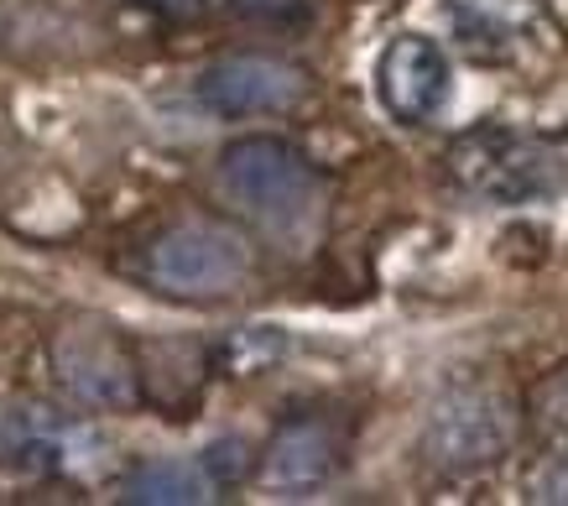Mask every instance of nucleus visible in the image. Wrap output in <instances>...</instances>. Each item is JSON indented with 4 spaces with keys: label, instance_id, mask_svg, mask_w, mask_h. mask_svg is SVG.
<instances>
[{
    "label": "nucleus",
    "instance_id": "f257e3e1",
    "mask_svg": "<svg viewBox=\"0 0 568 506\" xmlns=\"http://www.w3.org/2000/svg\"><path fill=\"white\" fill-rule=\"evenodd\" d=\"M220 193L282 245H308L324 225V178L282 136L230 141L220 152Z\"/></svg>",
    "mask_w": 568,
    "mask_h": 506
},
{
    "label": "nucleus",
    "instance_id": "f03ea898",
    "mask_svg": "<svg viewBox=\"0 0 568 506\" xmlns=\"http://www.w3.org/2000/svg\"><path fill=\"white\" fill-rule=\"evenodd\" d=\"M454 178L465 183L475 199H490V204H532V199H548V193L564 189V158L552 152L548 141L521 136L511 125H480V131H465L454 141Z\"/></svg>",
    "mask_w": 568,
    "mask_h": 506
},
{
    "label": "nucleus",
    "instance_id": "7ed1b4c3",
    "mask_svg": "<svg viewBox=\"0 0 568 506\" xmlns=\"http://www.w3.org/2000/svg\"><path fill=\"white\" fill-rule=\"evenodd\" d=\"M146 277H152V287L173 297H224L245 287V277H251V245L235 230L189 220V225L162 230L152 241Z\"/></svg>",
    "mask_w": 568,
    "mask_h": 506
},
{
    "label": "nucleus",
    "instance_id": "20e7f679",
    "mask_svg": "<svg viewBox=\"0 0 568 506\" xmlns=\"http://www.w3.org/2000/svg\"><path fill=\"white\" fill-rule=\"evenodd\" d=\"M52 371L73 402L100 407V413H121L141 397L136 350L110 324H69L52 334Z\"/></svg>",
    "mask_w": 568,
    "mask_h": 506
},
{
    "label": "nucleus",
    "instance_id": "39448f33",
    "mask_svg": "<svg viewBox=\"0 0 568 506\" xmlns=\"http://www.w3.org/2000/svg\"><path fill=\"white\" fill-rule=\"evenodd\" d=\"M506 444H511V413L485 386L444 392L433 402L428 428H423V449L438 470H480L506 454Z\"/></svg>",
    "mask_w": 568,
    "mask_h": 506
},
{
    "label": "nucleus",
    "instance_id": "423d86ee",
    "mask_svg": "<svg viewBox=\"0 0 568 506\" xmlns=\"http://www.w3.org/2000/svg\"><path fill=\"white\" fill-rule=\"evenodd\" d=\"M303 69L272 53H230L209 63L199 79V100L214 115H272L303 100Z\"/></svg>",
    "mask_w": 568,
    "mask_h": 506
},
{
    "label": "nucleus",
    "instance_id": "0eeeda50",
    "mask_svg": "<svg viewBox=\"0 0 568 506\" xmlns=\"http://www.w3.org/2000/svg\"><path fill=\"white\" fill-rule=\"evenodd\" d=\"M448 58L433 37H396L381 48L376 63V94L386 115H396L402 125H428L438 110L448 105Z\"/></svg>",
    "mask_w": 568,
    "mask_h": 506
},
{
    "label": "nucleus",
    "instance_id": "6e6552de",
    "mask_svg": "<svg viewBox=\"0 0 568 506\" xmlns=\"http://www.w3.org/2000/svg\"><path fill=\"white\" fill-rule=\"evenodd\" d=\"M339 465V438L334 428L318 418H293L276 428V438L266 444V459H261V480L276 490H313L324 486Z\"/></svg>",
    "mask_w": 568,
    "mask_h": 506
},
{
    "label": "nucleus",
    "instance_id": "1a4fd4ad",
    "mask_svg": "<svg viewBox=\"0 0 568 506\" xmlns=\"http://www.w3.org/2000/svg\"><path fill=\"white\" fill-rule=\"evenodd\" d=\"M214 475L189 459H146L125 475L121 502L131 506H204L214 502Z\"/></svg>",
    "mask_w": 568,
    "mask_h": 506
},
{
    "label": "nucleus",
    "instance_id": "9d476101",
    "mask_svg": "<svg viewBox=\"0 0 568 506\" xmlns=\"http://www.w3.org/2000/svg\"><path fill=\"white\" fill-rule=\"evenodd\" d=\"M141 6H152L156 17H173V21H189L204 11V0H141Z\"/></svg>",
    "mask_w": 568,
    "mask_h": 506
},
{
    "label": "nucleus",
    "instance_id": "9b49d317",
    "mask_svg": "<svg viewBox=\"0 0 568 506\" xmlns=\"http://www.w3.org/2000/svg\"><path fill=\"white\" fill-rule=\"evenodd\" d=\"M235 11H256V17H276V11H287L293 0H230Z\"/></svg>",
    "mask_w": 568,
    "mask_h": 506
}]
</instances>
